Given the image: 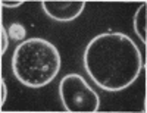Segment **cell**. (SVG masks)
<instances>
[{
	"mask_svg": "<svg viewBox=\"0 0 147 113\" xmlns=\"http://www.w3.org/2000/svg\"><path fill=\"white\" fill-rule=\"evenodd\" d=\"M82 65L88 78L106 93L124 91L137 81L143 69L138 46L124 32H102L87 43Z\"/></svg>",
	"mask_w": 147,
	"mask_h": 113,
	"instance_id": "obj_1",
	"label": "cell"
},
{
	"mask_svg": "<svg viewBox=\"0 0 147 113\" xmlns=\"http://www.w3.org/2000/svg\"><path fill=\"white\" fill-rule=\"evenodd\" d=\"M62 57L59 48L46 38L32 37L21 41L12 54L13 77L28 88H43L59 75Z\"/></svg>",
	"mask_w": 147,
	"mask_h": 113,
	"instance_id": "obj_2",
	"label": "cell"
},
{
	"mask_svg": "<svg viewBox=\"0 0 147 113\" xmlns=\"http://www.w3.org/2000/svg\"><path fill=\"white\" fill-rule=\"evenodd\" d=\"M59 97L69 113H96L100 109V97L80 73H66L59 82Z\"/></svg>",
	"mask_w": 147,
	"mask_h": 113,
	"instance_id": "obj_3",
	"label": "cell"
},
{
	"mask_svg": "<svg viewBox=\"0 0 147 113\" xmlns=\"http://www.w3.org/2000/svg\"><path fill=\"white\" fill-rule=\"evenodd\" d=\"M41 7L56 22H72L85 9V0H43Z\"/></svg>",
	"mask_w": 147,
	"mask_h": 113,
	"instance_id": "obj_4",
	"label": "cell"
},
{
	"mask_svg": "<svg viewBox=\"0 0 147 113\" xmlns=\"http://www.w3.org/2000/svg\"><path fill=\"white\" fill-rule=\"evenodd\" d=\"M147 3L144 2L136 12L134 15V21H132V25H134V31H136L137 37L144 43V46L147 44V35H146V19H147Z\"/></svg>",
	"mask_w": 147,
	"mask_h": 113,
	"instance_id": "obj_5",
	"label": "cell"
},
{
	"mask_svg": "<svg viewBox=\"0 0 147 113\" xmlns=\"http://www.w3.org/2000/svg\"><path fill=\"white\" fill-rule=\"evenodd\" d=\"M9 37L15 41H24V38L27 37V30L21 22H15L9 27Z\"/></svg>",
	"mask_w": 147,
	"mask_h": 113,
	"instance_id": "obj_6",
	"label": "cell"
},
{
	"mask_svg": "<svg viewBox=\"0 0 147 113\" xmlns=\"http://www.w3.org/2000/svg\"><path fill=\"white\" fill-rule=\"evenodd\" d=\"M0 35H2V50H0V54H5L6 53V50H7V47H9V32L5 30V27H3V24H2V27H0Z\"/></svg>",
	"mask_w": 147,
	"mask_h": 113,
	"instance_id": "obj_7",
	"label": "cell"
},
{
	"mask_svg": "<svg viewBox=\"0 0 147 113\" xmlns=\"http://www.w3.org/2000/svg\"><path fill=\"white\" fill-rule=\"evenodd\" d=\"M24 2L22 0H12V2H9V0H2V7H10V9H16L22 5Z\"/></svg>",
	"mask_w": 147,
	"mask_h": 113,
	"instance_id": "obj_8",
	"label": "cell"
},
{
	"mask_svg": "<svg viewBox=\"0 0 147 113\" xmlns=\"http://www.w3.org/2000/svg\"><path fill=\"white\" fill-rule=\"evenodd\" d=\"M0 87H2V98H0V104H2V107H3V104L6 102V97H7V88H6V82H5L3 77H2V81H0Z\"/></svg>",
	"mask_w": 147,
	"mask_h": 113,
	"instance_id": "obj_9",
	"label": "cell"
}]
</instances>
